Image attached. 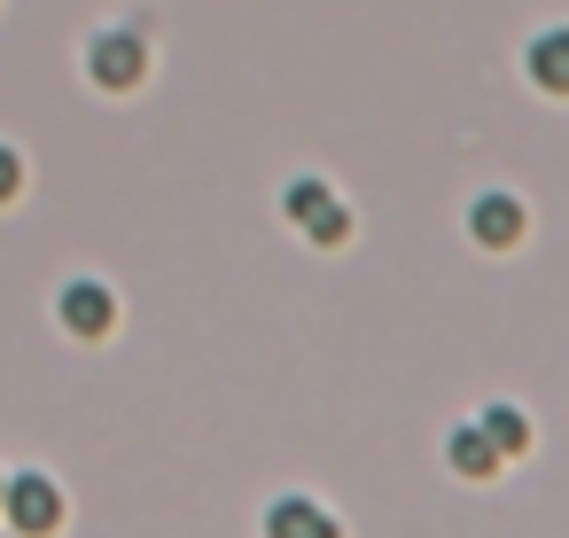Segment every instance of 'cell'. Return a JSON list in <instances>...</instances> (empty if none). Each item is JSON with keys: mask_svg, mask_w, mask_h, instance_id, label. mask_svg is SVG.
<instances>
[{"mask_svg": "<svg viewBox=\"0 0 569 538\" xmlns=\"http://www.w3.org/2000/svg\"><path fill=\"white\" fill-rule=\"evenodd\" d=\"M141 71H149V48H141L133 32H110V40L94 48V79H102V87H133Z\"/></svg>", "mask_w": 569, "mask_h": 538, "instance_id": "obj_1", "label": "cell"}, {"mask_svg": "<svg viewBox=\"0 0 569 538\" xmlns=\"http://www.w3.org/2000/svg\"><path fill=\"white\" fill-rule=\"evenodd\" d=\"M530 79H538L546 94H569V32H546V40L530 48Z\"/></svg>", "mask_w": 569, "mask_h": 538, "instance_id": "obj_2", "label": "cell"}, {"mask_svg": "<svg viewBox=\"0 0 569 538\" xmlns=\"http://www.w3.org/2000/svg\"><path fill=\"white\" fill-rule=\"evenodd\" d=\"M476 235H483V242H507V235H522V211H515L507 196H483V203H476Z\"/></svg>", "mask_w": 569, "mask_h": 538, "instance_id": "obj_3", "label": "cell"}, {"mask_svg": "<svg viewBox=\"0 0 569 538\" xmlns=\"http://www.w3.org/2000/svg\"><path fill=\"white\" fill-rule=\"evenodd\" d=\"M63 320L94 336V328H110V297L102 289H63Z\"/></svg>", "mask_w": 569, "mask_h": 538, "instance_id": "obj_4", "label": "cell"}, {"mask_svg": "<svg viewBox=\"0 0 569 538\" xmlns=\"http://www.w3.org/2000/svg\"><path fill=\"white\" fill-rule=\"evenodd\" d=\"M9 515H24L32 530H48V522H56V491H48V484H17V491H9Z\"/></svg>", "mask_w": 569, "mask_h": 538, "instance_id": "obj_5", "label": "cell"}, {"mask_svg": "<svg viewBox=\"0 0 569 538\" xmlns=\"http://www.w3.org/2000/svg\"><path fill=\"white\" fill-rule=\"evenodd\" d=\"M273 530H281V538H336V522H312V515H305V499H289Z\"/></svg>", "mask_w": 569, "mask_h": 538, "instance_id": "obj_6", "label": "cell"}, {"mask_svg": "<svg viewBox=\"0 0 569 538\" xmlns=\"http://www.w3.org/2000/svg\"><path fill=\"white\" fill-rule=\"evenodd\" d=\"M491 437H499V452H522V421L515 414H491Z\"/></svg>", "mask_w": 569, "mask_h": 538, "instance_id": "obj_7", "label": "cell"}, {"mask_svg": "<svg viewBox=\"0 0 569 538\" xmlns=\"http://www.w3.org/2000/svg\"><path fill=\"white\" fill-rule=\"evenodd\" d=\"M24 188V165H17V149H0V203H9Z\"/></svg>", "mask_w": 569, "mask_h": 538, "instance_id": "obj_8", "label": "cell"}]
</instances>
